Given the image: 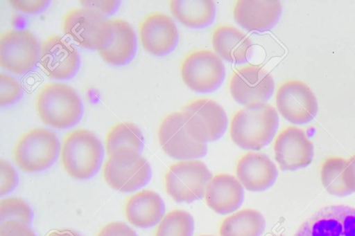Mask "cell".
<instances>
[{"instance_id":"6da1fadb","label":"cell","mask_w":355,"mask_h":236,"mask_svg":"<svg viewBox=\"0 0 355 236\" xmlns=\"http://www.w3.org/2000/svg\"><path fill=\"white\" fill-rule=\"evenodd\" d=\"M279 126L277 110L268 103L245 106L232 116L230 134L239 147L258 150L273 139Z\"/></svg>"},{"instance_id":"7a4b0ae2","label":"cell","mask_w":355,"mask_h":236,"mask_svg":"<svg viewBox=\"0 0 355 236\" xmlns=\"http://www.w3.org/2000/svg\"><path fill=\"white\" fill-rule=\"evenodd\" d=\"M60 157L62 165L70 176L87 180L99 171L104 158V148L94 133L79 128L64 136Z\"/></svg>"},{"instance_id":"3957f363","label":"cell","mask_w":355,"mask_h":236,"mask_svg":"<svg viewBox=\"0 0 355 236\" xmlns=\"http://www.w3.org/2000/svg\"><path fill=\"white\" fill-rule=\"evenodd\" d=\"M35 109L41 120L57 129L75 126L83 115V102L71 87L62 83L44 84L35 98Z\"/></svg>"},{"instance_id":"277c9868","label":"cell","mask_w":355,"mask_h":236,"mask_svg":"<svg viewBox=\"0 0 355 236\" xmlns=\"http://www.w3.org/2000/svg\"><path fill=\"white\" fill-rule=\"evenodd\" d=\"M60 149V143L55 132L44 127H34L18 138L12 149V158L24 172H39L55 163Z\"/></svg>"},{"instance_id":"5b68a950","label":"cell","mask_w":355,"mask_h":236,"mask_svg":"<svg viewBox=\"0 0 355 236\" xmlns=\"http://www.w3.org/2000/svg\"><path fill=\"white\" fill-rule=\"evenodd\" d=\"M103 176L112 188L129 192L141 188L149 183L152 169L140 153L123 149L109 156L103 164Z\"/></svg>"},{"instance_id":"8992f818","label":"cell","mask_w":355,"mask_h":236,"mask_svg":"<svg viewBox=\"0 0 355 236\" xmlns=\"http://www.w3.org/2000/svg\"><path fill=\"white\" fill-rule=\"evenodd\" d=\"M211 178V171L202 161H179L171 165L166 172V191L176 202L191 203L205 196Z\"/></svg>"},{"instance_id":"52a82bcc","label":"cell","mask_w":355,"mask_h":236,"mask_svg":"<svg viewBox=\"0 0 355 236\" xmlns=\"http://www.w3.org/2000/svg\"><path fill=\"white\" fill-rule=\"evenodd\" d=\"M182 113L188 134L196 141L206 143L219 140L227 127L224 109L209 98H197L186 104Z\"/></svg>"},{"instance_id":"ba28073f","label":"cell","mask_w":355,"mask_h":236,"mask_svg":"<svg viewBox=\"0 0 355 236\" xmlns=\"http://www.w3.org/2000/svg\"><path fill=\"white\" fill-rule=\"evenodd\" d=\"M41 44L26 29H8L0 35L1 67L17 75H24L40 60Z\"/></svg>"},{"instance_id":"9c48e42d","label":"cell","mask_w":355,"mask_h":236,"mask_svg":"<svg viewBox=\"0 0 355 236\" xmlns=\"http://www.w3.org/2000/svg\"><path fill=\"white\" fill-rule=\"evenodd\" d=\"M180 72L184 83L201 93L216 91L225 78V67L221 58L207 49L188 53L181 63Z\"/></svg>"},{"instance_id":"30bf717a","label":"cell","mask_w":355,"mask_h":236,"mask_svg":"<svg viewBox=\"0 0 355 236\" xmlns=\"http://www.w3.org/2000/svg\"><path fill=\"white\" fill-rule=\"evenodd\" d=\"M61 27L66 35L87 50L97 51L110 33L109 19L83 7L68 10L62 17Z\"/></svg>"},{"instance_id":"8fae6325","label":"cell","mask_w":355,"mask_h":236,"mask_svg":"<svg viewBox=\"0 0 355 236\" xmlns=\"http://www.w3.org/2000/svg\"><path fill=\"white\" fill-rule=\"evenodd\" d=\"M157 138L164 152L173 158L192 160L207 153V144L196 141L187 131L182 111L164 116L158 127Z\"/></svg>"},{"instance_id":"7c38bea8","label":"cell","mask_w":355,"mask_h":236,"mask_svg":"<svg viewBox=\"0 0 355 236\" xmlns=\"http://www.w3.org/2000/svg\"><path fill=\"white\" fill-rule=\"evenodd\" d=\"M229 89L232 98L239 105L266 103L273 94L275 81L262 66L250 64L234 71Z\"/></svg>"},{"instance_id":"4fadbf2b","label":"cell","mask_w":355,"mask_h":236,"mask_svg":"<svg viewBox=\"0 0 355 236\" xmlns=\"http://www.w3.org/2000/svg\"><path fill=\"white\" fill-rule=\"evenodd\" d=\"M276 107L283 118L294 125H304L314 119L318 111L317 99L303 82L288 80L277 88Z\"/></svg>"},{"instance_id":"5bb4252c","label":"cell","mask_w":355,"mask_h":236,"mask_svg":"<svg viewBox=\"0 0 355 236\" xmlns=\"http://www.w3.org/2000/svg\"><path fill=\"white\" fill-rule=\"evenodd\" d=\"M293 236H355V208L324 206L304 221Z\"/></svg>"},{"instance_id":"9a60e30c","label":"cell","mask_w":355,"mask_h":236,"mask_svg":"<svg viewBox=\"0 0 355 236\" xmlns=\"http://www.w3.org/2000/svg\"><path fill=\"white\" fill-rule=\"evenodd\" d=\"M40 65L50 78L68 80L74 78L81 65L76 48L58 35H52L41 44Z\"/></svg>"},{"instance_id":"2e32d148","label":"cell","mask_w":355,"mask_h":236,"mask_svg":"<svg viewBox=\"0 0 355 236\" xmlns=\"http://www.w3.org/2000/svg\"><path fill=\"white\" fill-rule=\"evenodd\" d=\"M274 153L280 169L293 171L308 166L314 156L313 145L305 132L296 127L282 129L275 139Z\"/></svg>"},{"instance_id":"e0dca14e","label":"cell","mask_w":355,"mask_h":236,"mask_svg":"<svg viewBox=\"0 0 355 236\" xmlns=\"http://www.w3.org/2000/svg\"><path fill=\"white\" fill-rule=\"evenodd\" d=\"M139 32L143 48L157 57L172 53L180 40L174 21L168 15L159 12L146 16L140 22Z\"/></svg>"},{"instance_id":"ac0fdd59","label":"cell","mask_w":355,"mask_h":236,"mask_svg":"<svg viewBox=\"0 0 355 236\" xmlns=\"http://www.w3.org/2000/svg\"><path fill=\"white\" fill-rule=\"evenodd\" d=\"M110 33L97 49L101 57L112 66L129 64L137 51V38L132 26L119 18H110Z\"/></svg>"},{"instance_id":"d6986e66","label":"cell","mask_w":355,"mask_h":236,"mask_svg":"<svg viewBox=\"0 0 355 236\" xmlns=\"http://www.w3.org/2000/svg\"><path fill=\"white\" fill-rule=\"evenodd\" d=\"M282 5L278 0H239L233 7L235 21L248 31L266 32L278 23Z\"/></svg>"},{"instance_id":"ffe728a7","label":"cell","mask_w":355,"mask_h":236,"mask_svg":"<svg viewBox=\"0 0 355 236\" xmlns=\"http://www.w3.org/2000/svg\"><path fill=\"white\" fill-rule=\"evenodd\" d=\"M236 175L246 190L260 192L269 189L275 184L278 177V171L267 155L249 152L237 161Z\"/></svg>"},{"instance_id":"44dd1931","label":"cell","mask_w":355,"mask_h":236,"mask_svg":"<svg viewBox=\"0 0 355 236\" xmlns=\"http://www.w3.org/2000/svg\"><path fill=\"white\" fill-rule=\"evenodd\" d=\"M205 199L212 210L220 215H227L241 206L244 200L243 186L233 175L217 174L209 182Z\"/></svg>"},{"instance_id":"7402d4cb","label":"cell","mask_w":355,"mask_h":236,"mask_svg":"<svg viewBox=\"0 0 355 236\" xmlns=\"http://www.w3.org/2000/svg\"><path fill=\"white\" fill-rule=\"evenodd\" d=\"M211 42L215 53L230 63L245 64L252 55L251 39L232 25L222 24L216 27L212 32Z\"/></svg>"},{"instance_id":"603a6c76","label":"cell","mask_w":355,"mask_h":236,"mask_svg":"<svg viewBox=\"0 0 355 236\" xmlns=\"http://www.w3.org/2000/svg\"><path fill=\"white\" fill-rule=\"evenodd\" d=\"M124 212L130 224L140 228H148L155 226L163 219L165 203L156 192L141 190L126 200Z\"/></svg>"},{"instance_id":"cb8c5ba5","label":"cell","mask_w":355,"mask_h":236,"mask_svg":"<svg viewBox=\"0 0 355 236\" xmlns=\"http://www.w3.org/2000/svg\"><path fill=\"white\" fill-rule=\"evenodd\" d=\"M168 5L175 18L189 28H206L216 18V4L211 0H172Z\"/></svg>"},{"instance_id":"d4e9b609","label":"cell","mask_w":355,"mask_h":236,"mask_svg":"<svg viewBox=\"0 0 355 236\" xmlns=\"http://www.w3.org/2000/svg\"><path fill=\"white\" fill-rule=\"evenodd\" d=\"M266 228L263 215L257 210L243 209L225 218L220 236H261Z\"/></svg>"},{"instance_id":"484cf974","label":"cell","mask_w":355,"mask_h":236,"mask_svg":"<svg viewBox=\"0 0 355 236\" xmlns=\"http://www.w3.org/2000/svg\"><path fill=\"white\" fill-rule=\"evenodd\" d=\"M105 147L109 156L123 149L141 153L144 147V137L139 127L132 122H121L107 131Z\"/></svg>"},{"instance_id":"4316f807","label":"cell","mask_w":355,"mask_h":236,"mask_svg":"<svg viewBox=\"0 0 355 236\" xmlns=\"http://www.w3.org/2000/svg\"><path fill=\"white\" fill-rule=\"evenodd\" d=\"M347 164V160L338 156H331L323 161L321 182L330 194L343 197L354 192L349 182Z\"/></svg>"},{"instance_id":"83f0119b","label":"cell","mask_w":355,"mask_h":236,"mask_svg":"<svg viewBox=\"0 0 355 236\" xmlns=\"http://www.w3.org/2000/svg\"><path fill=\"white\" fill-rule=\"evenodd\" d=\"M194 221L191 215L182 210L168 212L159 222L155 236H193Z\"/></svg>"},{"instance_id":"f1b7e54d","label":"cell","mask_w":355,"mask_h":236,"mask_svg":"<svg viewBox=\"0 0 355 236\" xmlns=\"http://www.w3.org/2000/svg\"><path fill=\"white\" fill-rule=\"evenodd\" d=\"M33 216L31 207L21 199L6 197L0 201L1 223L8 220H15L29 225Z\"/></svg>"},{"instance_id":"f546056e","label":"cell","mask_w":355,"mask_h":236,"mask_svg":"<svg viewBox=\"0 0 355 236\" xmlns=\"http://www.w3.org/2000/svg\"><path fill=\"white\" fill-rule=\"evenodd\" d=\"M23 95V88L15 77L1 73L0 74V105L10 106L17 102Z\"/></svg>"},{"instance_id":"4dcf8cb0","label":"cell","mask_w":355,"mask_h":236,"mask_svg":"<svg viewBox=\"0 0 355 236\" xmlns=\"http://www.w3.org/2000/svg\"><path fill=\"white\" fill-rule=\"evenodd\" d=\"M0 194L3 196L12 192L17 185L18 176L10 163L3 159L0 161Z\"/></svg>"},{"instance_id":"1f68e13d","label":"cell","mask_w":355,"mask_h":236,"mask_svg":"<svg viewBox=\"0 0 355 236\" xmlns=\"http://www.w3.org/2000/svg\"><path fill=\"white\" fill-rule=\"evenodd\" d=\"M10 5L16 10L27 15H36L45 11L51 5L49 0H11Z\"/></svg>"},{"instance_id":"d6a6232c","label":"cell","mask_w":355,"mask_h":236,"mask_svg":"<svg viewBox=\"0 0 355 236\" xmlns=\"http://www.w3.org/2000/svg\"><path fill=\"white\" fill-rule=\"evenodd\" d=\"M81 7L96 12L106 17L114 14L121 5V1H80Z\"/></svg>"},{"instance_id":"836d02e7","label":"cell","mask_w":355,"mask_h":236,"mask_svg":"<svg viewBox=\"0 0 355 236\" xmlns=\"http://www.w3.org/2000/svg\"><path fill=\"white\" fill-rule=\"evenodd\" d=\"M0 236H36L28 225L15 220L1 223Z\"/></svg>"},{"instance_id":"e575fe53","label":"cell","mask_w":355,"mask_h":236,"mask_svg":"<svg viewBox=\"0 0 355 236\" xmlns=\"http://www.w3.org/2000/svg\"><path fill=\"white\" fill-rule=\"evenodd\" d=\"M96 236H138L136 232L122 221H112L105 225Z\"/></svg>"},{"instance_id":"d590c367","label":"cell","mask_w":355,"mask_h":236,"mask_svg":"<svg viewBox=\"0 0 355 236\" xmlns=\"http://www.w3.org/2000/svg\"><path fill=\"white\" fill-rule=\"evenodd\" d=\"M347 175L351 188L355 192V154L352 156L348 160Z\"/></svg>"},{"instance_id":"8d00e7d4","label":"cell","mask_w":355,"mask_h":236,"mask_svg":"<svg viewBox=\"0 0 355 236\" xmlns=\"http://www.w3.org/2000/svg\"><path fill=\"white\" fill-rule=\"evenodd\" d=\"M47 236H81L77 232L69 230H55L51 232Z\"/></svg>"},{"instance_id":"74e56055","label":"cell","mask_w":355,"mask_h":236,"mask_svg":"<svg viewBox=\"0 0 355 236\" xmlns=\"http://www.w3.org/2000/svg\"><path fill=\"white\" fill-rule=\"evenodd\" d=\"M199 236H214V235H199Z\"/></svg>"},{"instance_id":"f35d334b","label":"cell","mask_w":355,"mask_h":236,"mask_svg":"<svg viewBox=\"0 0 355 236\" xmlns=\"http://www.w3.org/2000/svg\"><path fill=\"white\" fill-rule=\"evenodd\" d=\"M268 236H280V235H270Z\"/></svg>"}]
</instances>
